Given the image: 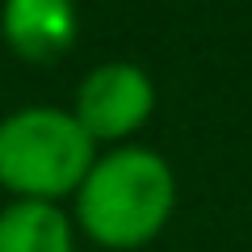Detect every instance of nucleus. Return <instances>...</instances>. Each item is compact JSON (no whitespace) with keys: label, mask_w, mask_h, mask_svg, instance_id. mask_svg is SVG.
Wrapping results in <instances>:
<instances>
[{"label":"nucleus","mask_w":252,"mask_h":252,"mask_svg":"<svg viewBox=\"0 0 252 252\" xmlns=\"http://www.w3.org/2000/svg\"><path fill=\"white\" fill-rule=\"evenodd\" d=\"M177 210V172L160 152L122 143L97 152L72 193V223L101 248H143L168 227Z\"/></svg>","instance_id":"nucleus-1"},{"label":"nucleus","mask_w":252,"mask_h":252,"mask_svg":"<svg viewBox=\"0 0 252 252\" xmlns=\"http://www.w3.org/2000/svg\"><path fill=\"white\" fill-rule=\"evenodd\" d=\"M97 160V143L80 130L72 109L21 105L0 118V189L13 202L72 198Z\"/></svg>","instance_id":"nucleus-2"},{"label":"nucleus","mask_w":252,"mask_h":252,"mask_svg":"<svg viewBox=\"0 0 252 252\" xmlns=\"http://www.w3.org/2000/svg\"><path fill=\"white\" fill-rule=\"evenodd\" d=\"M152 114H156V80L147 67L130 59H109L84 72L72 101V118L97 143V152L130 143Z\"/></svg>","instance_id":"nucleus-3"},{"label":"nucleus","mask_w":252,"mask_h":252,"mask_svg":"<svg viewBox=\"0 0 252 252\" xmlns=\"http://www.w3.org/2000/svg\"><path fill=\"white\" fill-rule=\"evenodd\" d=\"M0 38L26 63H55L80 38L76 0H0Z\"/></svg>","instance_id":"nucleus-4"},{"label":"nucleus","mask_w":252,"mask_h":252,"mask_svg":"<svg viewBox=\"0 0 252 252\" xmlns=\"http://www.w3.org/2000/svg\"><path fill=\"white\" fill-rule=\"evenodd\" d=\"M0 252H76V223L55 202H9L0 210Z\"/></svg>","instance_id":"nucleus-5"}]
</instances>
